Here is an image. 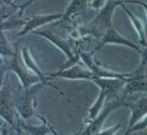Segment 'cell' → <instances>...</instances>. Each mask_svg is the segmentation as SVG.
Segmentation results:
<instances>
[{"label": "cell", "mask_w": 147, "mask_h": 135, "mask_svg": "<svg viewBox=\"0 0 147 135\" xmlns=\"http://www.w3.org/2000/svg\"><path fill=\"white\" fill-rule=\"evenodd\" d=\"M121 4L120 1H107L101 8L100 11L95 18L87 25L80 28L81 35H91L93 36L100 38L105 34L107 30L113 27L112 18L115 8Z\"/></svg>", "instance_id": "1"}, {"label": "cell", "mask_w": 147, "mask_h": 135, "mask_svg": "<svg viewBox=\"0 0 147 135\" xmlns=\"http://www.w3.org/2000/svg\"><path fill=\"white\" fill-rule=\"evenodd\" d=\"M43 83H38L36 85L30 87L29 88L24 89L25 91L21 93L17 98V109L23 119H27L32 117L34 114V95L41 88L43 87Z\"/></svg>", "instance_id": "2"}, {"label": "cell", "mask_w": 147, "mask_h": 135, "mask_svg": "<svg viewBox=\"0 0 147 135\" xmlns=\"http://www.w3.org/2000/svg\"><path fill=\"white\" fill-rule=\"evenodd\" d=\"M78 55L82 59L83 62L88 68L93 75L95 78H119V79H126L129 78V74H122L113 72V71H107L103 69L102 67L99 66L96 63H94L91 58V55L90 53L83 52L81 51H78Z\"/></svg>", "instance_id": "3"}, {"label": "cell", "mask_w": 147, "mask_h": 135, "mask_svg": "<svg viewBox=\"0 0 147 135\" xmlns=\"http://www.w3.org/2000/svg\"><path fill=\"white\" fill-rule=\"evenodd\" d=\"M126 97H117V98L115 101H112L111 103L108 104L104 111H102L100 115H99L98 117L94 118V121L91 122V124L87 127L85 131H83L80 135H94L95 134L98 133L100 128H102L103 122L110 115V113L115 108H119L120 106H124L126 102Z\"/></svg>", "instance_id": "4"}, {"label": "cell", "mask_w": 147, "mask_h": 135, "mask_svg": "<svg viewBox=\"0 0 147 135\" xmlns=\"http://www.w3.org/2000/svg\"><path fill=\"white\" fill-rule=\"evenodd\" d=\"M107 44H117V45H125L135 49V50L137 51L138 52H140V54L142 52V50L140 49L139 46H137L133 42H131L130 41H129L128 39H126L123 36H122L119 32L116 31L114 28L112 27L107 30L105 34L100 38V41L97 45V46L90 54L92 55L94 52L100 50L103 46L107 45Z\"/></svg>", "instance_id": "5"}, {"label": "cell", "mask_w": 147, "mask_h": 135, "mask_svg": "<svg viewBox=\"0 0 147 135\" xmlns=\"http://www.w3.org/2000/svg\"><path fill=\"white\" fill-rule=\"evenodd\" d=\"M16 48L15 54L11 57V62H9V64L6 66L7 70H11L14 71L16 75L18 76V78L20 79V81L22 85L23 89H27L29 88L32 85H37L40 82L38 78L36 75H34V74H31L28 71H26L20 64L18 63V52Z\"/></svg>", "instance_id": "6"}, {"label": "cell", "mask_w": 147, "mask_h": 135, "mask_svg": "<svg viewBox=\"0 0 147 135\" xmlns=\"http://www.w3.org/2000/svg\"><path fill=\"white\" fill-rule=\"evenodd\" d=\"M63 14L56 13L50 15H39L33 16L30 19H26L25 24L23 26V28L20 32L17 33V36H22L25 35L33 32L34 29L45 25L48 23L52 22L56 20H59L62 18Z\"/></svg>", "instance_id": "7"}, {"label": "cell", "mask_w": 147, "mask_h": 135, "mask_svg": "<svg viewBox=\"0 0 147 135\" xmlns=\"http://www.w3.org/2000/svg\"><path fill=\"white\" fill-rule=\"evenodd\" d=\"M48 78H64L67 79H85V80L93 81L95 78L93 74L88 69H84L80 65L74 64L68 69L58 71L55 73H51L47 75Z\"/></svg>", "instance_id": "8"}, {"label": "cell", "mask_w": 147, "mask_h": 135, "mask_svg": "<svg viewBox=\"0 0 147 135\" xmlns=\"http://www.w3.org/2000/svg\"><path fill=\"white\" fill-rule=\"evenodd\" d=\"M32 33H34L35 35H38L41 36L45 38L48 40L52 42L54 45L57 46V48H59L60 50H61L65 55L68 57L69 59H72L74 57L75 54L74 55L73 52L71 50V45L70 43L67 40L62 39L61 37H60L59 35H57V34H55V32H53L51 30H36V31H33Z\"/></svg>", "instance_id": "9"}, {"label": "cell", "mask_w": 147, "mask_h": 135, "mask_svg": "<svg viewBox=\"0 0 147 135\" xmlns=\"http://www.w3.org/2000/svg\"><path fill=\"white\" fill-rule=\"evenodd\" d=\"M22 55L23 60H24V62H25L26 67L32 71V73L34 74V75H36L38 78L40 82L43 83L44 85H51V87H53L56 90H58L60 92H61L58 88L55 86L51 83H50V81H49L50 78L47 76V74L44 73L43 71L40 69V68L38 66L36 62H34V59L32 58V57L30 55V51L28 49V45H25L23 47L22 49Z\"/></svg>", "instance_id": "10"}, {"label": "cell", "mask_w": 147, "mask_h": 135, "mask_svg": "<svg viewBox=\"0 0 147 135\" xmlns=\"http://www.w3.org/2000/svg\"><path fill=\"white\" fill-rule=\"evenodd\" d=\"M146 75L133 76L127 78L124 85L123 95H130L133 93L146 92Z\"/></svg>", "instance_id": "11"}, {"label": "cell", "mask_w": 147, "mask_h": 135, "mask_svg": "<svg viewBox=\"0 0 147 135\" xmlns=\"http://www.w3.org/2000/svg\"><path fill=\"white\" fill-rule=\"evenodd\" d=\"M127 78L119 79V78H94L93 81L96 83V85L100 88V89L107 90L110 93L111 96H116L117 92L126 84Z\"/></svg>", "instance_id": "12"}, {"label": "cell", "mask_w": 147, "mask_h": 135, "mask_svg": "<svg viewBox=\"0 0 147 135\" xmlns=\"http://www.w3.org/2000/svg\"><path fill=\"white\" fill-rule=\"evenodd\" d=\"M0 115L9 124H14V111L9 100L8 90L3 89L0 92Z\"/></svg>", "instance_id": "13"}, {"label": "cell", "mask_w": 147, "mask_h": 135, "mask_svg": "<svg viewBox=\"0 0 147 135\" xmlns=\"http://www.w3.org/2000/svg\"><path fill=\"white\" fill-rule=\"evenodd\" d=\"M124 2H121V4L119 5V6H121L123 9H124V11L126 13V15L128 16V17L130 19L131 22L133 25L134 28L136 30L138 35H139V39H140V43L142 45L144 48H146V37H145V29L143 27V24H142V21L140 20V18L133 15L132 13V12L130 10H129L126 7V5H124Z\"/></svg>", "instance_id": "14"}, {"label": "cell", "mask_w": 147, "mask_h": 135, "mask_svg": "<svg viewBox=\"0 0 147 135\" xmlns=\"http://www.w3.org/2000/svg\"><path fill=\"white\" fill-rule=\"evenodd\" d=\"M89 2H86V1H72L71 2L67 8L66 11L63 14L62 16V19L64 20H67L70 18V17L78 13L79 12L86 8Z\"/></svg>", "instance_id": "15"}, {"label": "cell", "mask_w": 147, "mask_h": 135, "mask_svg": "<svg viewBox=\"0 0 147 135\" xmlns=\"http://www.w3.org/2000/svg\"><path fill=\"white\" fill-rule=\"evenodd\" d=\"M22 125L23 128L25 129L28 133L32 135H46L47 134L50 133V132L56 134V132L54 131V129L52 128H51L50 126H48V124H47L46 121H45L43 125L38 127L28 125V124H25L23 123H22Z\"/></svg>", "instance_id": "16"}, {"label": "cell", "mask_w": 147, "mask_h": 135, "mask_svg": "<svg viewBox=\"0 0 147 135\" xmlns=\"http://www.w3.org/2000/svg\"><path fill=\"white\" fill-rule=\"evenodd\" d=\"M100 93L98 97V99L96 100L94 106L90 109L89 111V119L94 120V118H96V115L100 111V110L103 106V104L104 102V100L106 98H107V96H110V93L108 92L107 90L105 89H100Z\"/></svg>", "instance_id": "17"}, {"label": "cell", "mask_w": 147, "mask_h": 135, "mask_svg": "<svg viewBox=\"0 0 147 135\" xmlns=\"http://www.w3.org/2000/svg\"><path fill=\"white\" fill-rule=\"evenodd\" d=\"M14 54L15 52L12 51L11 46L7 41L3 32H0V55L12 57Z\"/></svg>", "instance_id": "18"}, {"label": "cell", "mask_w": 147, "mask_h": 135, "mask_svg": "<svg viewBox=\"0 0 147 135\" xmlns=\"http://www.w3.org/2000/svg\"><path fill=\"white\" fill-rule=\"evenodd\" d=\"M26 19L22 20L21 18L18 19H11L8 20L7 22H0V32H3V30L5 29H11V28H16L19 26H24L25 24Z\"/></svg>", "instance_id": "19"}, {"label": "cell", "mask_w": 147, "mask_h": 135, "mask_svg": "<svg viewBox=\"0 0 147 135\" xmlns=\"http://www.w3.org/2000/svg\"><path fill=\"white\" fill-rule=\"evenodd\" d=\"M119 128H120V124H117L111 128L107 129V130L102 131V132H98V133L95 134L94 135H113L117 131H119Z\"/></svg>", "instance_id": "20"}, {"label": "cell", "mask_w": 147, "mask_h": 135, "mask_svg": "<svg viewBox=\"0 0 147 135\" xmlns=\"http://www.w3.org/2000/svg\"><path fill=\"white\" fill-rule=\"evenodd\" d=\"M7 71L6 66H5L3 64H0V88L2 87V81L4 79L5 77V73Z\"/></svg>", "instance_id": "21"}, {"label": "cell", "mask_w": 147, "mask_h": 135, "mask_svg": "<svg viewBox=\"0 0 147 135\" xmlns=\"http://www.w3.org/2000/svg\"><path fill=\"white\" fill-rule=\"evenodd\" d=\"M84 131V128H81L80 130V131H78V132H77V133L76 134H73V135H80L81 134V133H82V131Z\"/></svg>", "instance_id": "22"}]
</instances>
